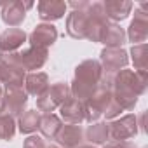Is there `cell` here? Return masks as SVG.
Instances as JSON below:
<instances>
[{
    "label": "cell",
    "instance_id": "6da1fadb",
    "mask_svg": "<svg viewBox=\"0 0 148 148\" xmlns=\"http://www.w3.org/2000/svg\"><path fill=\"white\" fill-rule=\"evenodd\" d=\"M146 87H148L146 71H134L124 68L113 77L112 96L124 112H131L134 110L138 98L146 92Z\"/></svg>",
    "mask_w": 148,
    "mask_h": 148
},
{
    "label": "cell",
    "instance_id": "7a4b0ae2",
    "mask_svg": "<svg viewBox=\"0 0 148 148\" xmlns=\"http://www.w3.org/2000/svg\"><path fill=\"white\" fill-rule=\"evenodd\" d=\"M103 77V68L98 59H86L75 68V75L70 84L71 98L79 101H87L98 89Z\"/></svg>",
    "mask_w": 148,
    "mask_h": 148
},
{
    "label": "cell",
    "instance_id": "3957f363",
    "mask_svg": "<svg viewBox=\"0 0 148 148\" xmlns=\"http://www.w3.org/2000/svg\"><path fill=\"white\" fill-rule=\"evenodd\" d=\"M7 63L21 68L26 73H33L37 70H40L49 58V51L47 49H37V47H28V49H21L18 52L2 56Z\"/></svg>",
    "mask_w": 148,
    "mask_h": 148
},
{
    "label": "cell",
    "instance_id": "277c9868",
    "mask_svg": "<svg viewBox=\"0 0 148 148\" xmlns=\"http://www.w3.org/2000/svg\"><path fill=\"white\" fill-rule=\"evenodd\" d=\"M70 98H71L70 84L56 82V84L49 86V89L42 96L37 98V112L38 113H52L54 110H58Z\"/></svg>",
    "mask_w": 148,
    "mask_h": 148
},
{
    "label": "cell",
    "instance_id": "5b68a950",
    "mask_svg": "<svg viewBox=\"0 0 148 148\" xmlns=\"http://www.w3.org/2000/svg\"><path fill=\"white\" fill-rule=\"evenodd\" d=\"M106 127H108V139H110L112 143H122V141H127V139L134 138V136L139 132L138 117L132 115V113L106 122Z\"/></svg>",
    "mask_w": 148,
    "mask_h": 148
},
{
    "label": "cell",
    "instance_id": "8992f818",
    "mask_svg": "<svg viewBox=\"0 0 148 148\" xmlns=\"http://www.w3.org/2000/svg\"><path fill=\"white\" fill-rule=\"evenodd\" d=\"M125 38H129V42H132V45L146 44V38H148V4H139L134 9V19L131 21V25L125 32Z\"/></svg>",
    "mask_w": 148,
    "mask_h": 148
},
{
    "label": "cell",
    "instance_id": "52a82bcc",
    "mask_svg": "<svg viewBox=\"0 0 148 148\" xmlns=\"http://www.w3.org/2000/svg\"><path fill=\"white\" fill-rule=\"evenodd\" d=\"M99 64L105 75H117V73L129 64V54L122 47H105L99 54Z\"/></svg>",
    "mask_w": 148,
    "mask_h": 148
},
{
    "label": "cell",
    "instance_id": "ba28073f",
    "mask_svg": "<svg viewBox=\"0 0 148 148\" xmlns=\"http://www.w3.org/2000/svg\"><path fill=\"white\" fill-rule=\"evenodd\" d=\"M33 7V2H21V0H11L2 7V21L9 28H18L26 19V11Z\"/></svg>",
    "mask_w": 148,
    "mask_h": 148
},
{
    "label": "cell",
    "instance_id": "9c48e42d",
    "mask_svg": "<svg viewBox=\"0 0 148 148\" xmlns=\"http://www.w3.org/2000/svg\"><path fill=\"white\" fill-rule=\"evenodd\" d=\"M2 105H4V113L16 119L26 112L28 94L25 92V89H4Z\"/></svg>",
    "mask_w": 148,
    "mask_h": 148
},
{
    "label": "cell",
    "instance_id": "30bf717a",
    "mask_svg": "<svg viewBox=\"0 0 148 148\" xmlns=\"http://www.w3.org/2000/svg\"><path fill=\"white\" fill-rule=\"evenodd\" d=\"M86 9L84 11H71L66 18V33L75 40L87 38L91 19H89V14L86 12Z\"/></svg>",
    "mask_w": 148,
    "mask_h": 148
},
{
    "label": "cell",
    "instance_id": "8fae6325",
    "mask_svg": "<svg viewBox=\"0 0 148 148\" xmlns=\"http://www.w3.org/2000/svg\"><path fill=\"white\" fill-rule=\"evenodd\" d=\"M58 40V30L51 23H40L33 28V32L28 35L30 47L37 49H49Z\"/></svg>",
    "mask_w": 148,
    "mask_h": 148
},
{
    "label": "cell",
    "instance_id": "7c38bea8",
    "mask_svg": "<svg viewBox=\"0 0 148 148\" xmlns=\"http://www.w3.org/2000/svg\"><path fill=\"white\" fill-rule=\"evenodd\" d=\"M28 40V35L21 28H7L0 35V58L21 51L23 44Z\"/></svg>",
    "mask_w": 148,
    "mask_h": 148
},
{
    "label": "cell",
    "instance_id": "4fadbf2b",
    "mask_svg": "<svg viewBox=\"0 0 148 148\" xmlns=\"http://www.w3.org/2000/svg\"><path fill=\"white\" fill-rule=\"evenodd\" d=\"M59 119L64 124H71V125H80L86 120V108H84V101H79L75 98H70L68 101H64L59 106Z\"/></svg>",
    "mask_w": 148,
    "mask_h": 148
},
{
    "label": "cell",
    "instance_id": "5bb4252c",
    "mask_svg": "<svg viewBox=\"0 0 148 148\" xmlns=\"http://www.w3.org/2000/svg\"><path fill=\"white\" fill-rule=\"evenodd\" d=\"M58 146L61 148H77L80 145H84L86 138H84V129L82 125H71V124H64L58 136H56Z\"/></svg>",
    "mask_w": 148,
    "mask_h": 148
},
{
    "label": "cell",
    "instance_id": "9a60e30c",
    "mask_svg": "<svg viewBox=\"0 0 148 148\" xmlns=\"http://www.w3.org/2000/svg\"><path fill=\"white\" fill-rule=\"evenodd\" d=\"M103 4V11H105V16L110 23H117L119 21H124L129 18L134 4L129 2V0H105Z\"/></svg>",
    "mask_w": 148,
    "mask_h": 148
},
{
    "label": "cell",
    "instance_id": "2e32d148",
    "mask_svg": "<svg viewBox=\"0 0 148 148\" xmlns=\"http://www.w3.org/2000/svg\"><path fill=\"white\" fill-rule=\"evenodd\" d=\"M66 2H59V0H42L37 4V11H38V18L44 23H51V21H58L64 16L66 12Z\"/></svg>",
    "mask_w": 148,
    "mask_h": 148
},
{
    "label": "cell",
    "instance_id": "e0dca14e",
    "mask_svg": "<svg viewBox=\"0 0 148 148\" xmlns=\"http://www.w3.org/2000/svg\"><path fill=\"white\" fill-rule=\"evenodd\" d=\"M25 79H26V71H23L21 68L5 61L2 75H0V84H2L4 89H23L25 87Z\"/></svg>",
    "mask_w": 148,
    "mask_h": 148
},
{
    "label": "cell",
    "instance_id": "ac0fdd59",
    "mask_svg": "<svg viewBox=\"0 0 148 148\" xmlns=\"http://www.w3.org/2000/svg\"><path fill=\"white\" fill-rule=\"evenodd\" d=\"M25 92L28 96H42L47 89H49V75L44 71H33V73H26L25 79Z\"/></svg>",
    "mask_w": 148,
    "mask_h": 148
},
{
    "label": "cell",
    "instance_id": "d6986e66",
    "mask_svg": "<svg viewBox=\"0 0 148 148\" xmlns=\"http://www.w3.org/2000/svg\"><path fill=\"white\" fill-rule=\"evenodd\" d=\"M99 44H103L105 47H122L125 44V32L120 25L117 23H106L103 32H101V37H99Z\"/></svg>",
    "mask_w": 148,
    "mask_h": 148
},
{
    "label": "cell",
    "instance_id": "ffe728a7",
    "mask_svg": "<svg viewBox=\"0 0 148 148\" xmlns=\"http://www.w3.org/2000/svg\"><path fill=\"white\" fill-rule=\"evenodd\" d=\"M63 127V122L58 115L54 113H40V124L38 131L44 139H56L59 129Z\"/></svg>",
    "mask_w": 148,
    "mask_h": 148
},
{
    "label": "cell",
    "instance_id": "44dd1931",
    "mask_svg": "<svg viewBox=\"0 0 148 148\" xmlns=\"http://www.w3.org/2000/svg\"><path fill=\"white\" fill-rule=\"evenodd\" d=\"M84 138L86 141H89V145H94V146H101V145H106L110 139H108V127H106V122H94L91 124L86 131H84Z\"/></svg>",
    "mask_w": 148,
    "mask_h": 148
},
{
    "label": "cell",
    "instance_id": "7402d4cb",
    "mask_svg": "<svg viewBox=\"0 0 148 148\" xmlns=\"http://www.w3.org/2000/svg\"><path fill=\"white\" fill-rule=\"evenodd\" d=\"M38 124H40V113L37 110H26L25 113H21L18 117V131L21 134H28L32 136L33 132L38 131Z\"/></svg>",
    "mask_w": 148,
    "mask_h": 148
},
{
    "label": "cell",
    "instance_id": "603a6c76",
    "mask_svg": "<svg viewBox=\"0 0 148 148\" xmlns=\"http://www.w3.org/2000/svg\"><path fill=\"white\" fill-rule=\"evenodd\" d=\"M127 54H131V59H132L134 68H136L134 71H146V68H148V47H146V44L132 45Z\"/></svg>",
    "mask_w": 148,
    "mask_h": 148
},
{
    "label": "cell",
    "instance_id": "cb8c5ba5",
    "mask_svg": "<svg viewBox=\"0 0 148 148\" xmlns=\"http://www.w3.org/2000/svg\"><path fill=\"white\" fill-rule=\"evenodd\" d=\"M16 134V119L7 115V113H0V139L9 141Z\"/></svg>",
    "mask_w": 148,
    "mask_h": 148
},
{
    "label": "cell",
    "instance_id": "d4e9b609",
    "mask_svg": "<svg viewBox=\"0 0 148 148\" xmlns=\"http://www.w3.org/2000/svg\"><path fill=\"white\" fill-rule=\"evenodd\" d=\"M45 146H47L45 139L42 136H35V134L28 136L25 139V143H23V148H45Z\"/></svg>",
    "mask_w": 148,
    "mask_h": 148
},
{
    "label": "cell",
    "instance_id": "484cf974",
    "mask_svg": "<svg viewBox=\"0 0 148 148\" xmlns=\"http://www.w3.org/2000/svg\"><path fill=\"white\" fill-rule=\"evenodd\" d=\"M87 5H89L87 0H79V2H70V4H66V7H71V11H84Z\"/></svg>",
    "mask_w": 148,
    "mask_h": 148
},
{
    "label": "cell",
    "instance_id": "4316f807",
    "mask_svg": "<svg viewBox=\"0 0 148 148\" xmlns=\"http://www.w3.org/2000/svg\"><path fill=\"white\" fill-rule=\"evenodd\" d=\"M105 148H134V146L129 145L127 141H122V143H108L105 145Z\"/></svg>",
    "mask_w": 148,
    "mask_h": 148
},
{
    "label": "cell",
    "instance_id": "83f0119b",
    "mask_svg": "<svg viewBox=\"0 0 148 148\" xmlns=\"http://www.w3.org/2000/svg\"><path fill=\"white\" fill-rule=\"evenodd\" d=\"M77 148H98V146H94V145H80V146H77Z\"/></svg>",
    "mask_w": 148,
    "mask_h": 148
},
{
    "label": "cell",
    "instance_id": "f1b7e54d",
    "mask_svg": "<svg viewBox=\"0 0 148 148\" xmlns=\"http://www.w3.org/2000/svg\"><path fill=\"white\" fill-rule=\"evenodd\" d=\"M2 96H4V87H2V84H0V101H2Z\"/></svg>",
    "mask_w": 148,
    "mask_h": 148
},
{
    "label": "cell",
    "instance_id": "f546056e",
    "mask_svg": "<svg viewBox=\"0 0 148 148\" xmlns=\"http://www.w3.org/2000/svg\"><path fill=\"white\" fill-rule=\"evenodd\" d=\"M45 148H61V146H58V145H49V146H45Z\"/></svg>",
    "mask_w": 148,
    "mask_h": 148
},
{
    "label": "cell",
    "instance_id": "4dcf8cb0",
    "mask_svg": "<svg viewBox=\"0 0 148 148\" xmlns=\"http://www.w3.org/2000/svg\"><path fill=\"white\" fill-rule=\"evenodd\" d=\"M4 4H5V2H0V7H4Z\"/></svg>",
    "mask_w": 148,
    "mask_h": 148
}]
</instances>
